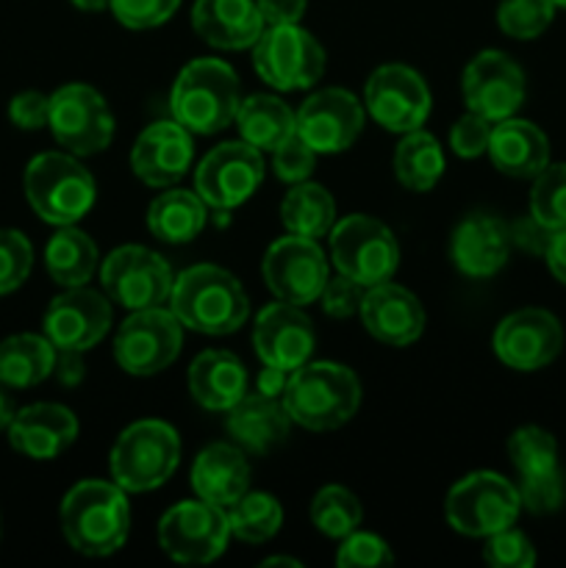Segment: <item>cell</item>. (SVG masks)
Segmentation results:
<instances>
[{
  "label": "cell",
  "mask_w": 566,
  "mask_h": 568,
  "mask_svg": "<svg viewBox=\"0 0 566 568\" xmlns=\"http://www.w3.org/2000/svg\"><path fill=\"white\" fill-rule=\"evenodd\" d=\"M170 311L189 331L228 336L247 322L250 300L231 272L214 264H198L183 270L172 283Z\"/></svg>",
  "instance_id": "1"
},
{
  "label": "cell",
  "mask_w": 566,
  "mask_h": 568,
  "mask_svg": "<svg viewBox=\"0 0 566 568\" xmlns=\"http://www.w3.org/2000/svg\"><path fill=\"white\" fill-rule=\"evenodd\" d=\"M59 516L67 544L87 558L114 555L131 532V508L117 483L81 480L61 499Z\"/></svg>",
  "instance_id": "2"
},
{
  "label": "cell",
  "mask_w": 566,
  "mask_h": 568,
  "mask_svg": "<svg viewBox=\"0 0 566 568\" xmlns=\"http://www.w3.org/2000/svg\"><path fill=\"white\" fill-rule=\"evenodd\" d=\"M283 405L294 425L305 430H336L347 425L361 405V383L353 369L331 361L309 364L289 375Z\"/></svg>",
  "instance_id": "3"
},
{
  "label": "cell",
  "mask_w": 566,
  "mask_h": 568,
  "mask_svg": "<svg viewBox=\"0 0 566 568\" xmlns=\"http://www.w3.org/2000/svg\"><path fill=\"white\" fill-rule=\"evenodd\" d=\"M239 78L231 64L220 59H194L172 87V116L189 133L211 136L236 120Z\"/></svg>",
  "instance_id": "4"
},
{
  "label": "cell",
  "mask_w": 566,
  "mask_h": 568,
  "mask_svg": "<svg viewBox=\"0 0 566 568\" xmlns=\"http://www.w3.org/2000/svg\"><path fill=\"white\" fill-rule=\"evenodd\" d=\"M111 480L125 494H144L164 486L181 464V438L161 419L133 422L111 447Z\"/></svg>",
  "instance_id": "5"
},
{
  "label": "cell",
  "mask_w": 566,
  "mask_h": 568,
  "mask_svg": "<svg viewBox=\"0 0 566 568\" xmlns=\"http://www.w3.org/2000/svg\"><path fill=\"white\" fill-rule=\"evenodd\" d=\"M26 197L50 225H75L92 211L98 186L81 161L67 153H39L26 166Z\"/></svg>",
  "instance_id": "6"
},
{
  "label": "cell",
  "mask_w": 566,
  "mask_h": 568,
  "mask_svg": "<svg viewBox=\"0 0 566 568\" xmlns=\"http://www.w3.org/2000/svg\"><path fill=\"white\" fill-rule=\"evenodd\" d=\"M519 514V491L497 471H472L449 488L444 503L449 527L469 538H488L505 527H514Z\"/></svg>",
  "instance_id": "7"
},
{
  "label": "cell",
  "mask_w": 566,
  "mask_h": 568,
  "mask_svg": "<svg viewBox=\"0 0 566 568\" xmlns=\"http://www.w3.org/2000/svg\"><path fill=\"white\" fill-rule=\"evenodd\" d=\"M331 258L338 275L370 288L392 281L400 264V247L381 220L350 214L331 227Z\"/></svg>",
  "instance_id": "8"
},
{
  "label": "cell",
  "mask_w": 566,
  "mask_h": 568,
  "mask_svg": "<svg viewBox=\"0 0 566 568\" xmlns=\"http://www.w3.org/2000/svg\"><path fill=\"white\" fill-rule=\"evenodd\" d=\"M253 67L277 92L311 89L325 72V50L297 22L266 26L253 44Z\"/></svg>",
  "instance_id": "9"
},
{
  "label": "cell",
  "mask_w": 566,
  "mask_h": 568,
  "mask_svg": "<svg viewBox=\"0 0 566 568\" xmlns=\"http://www.w3.org/2000/svg\"><path fill=\"white\" fill-rule=\"evenodd\" d=\"M183 347V325L170 308L133 311L114 338V358L122 372L150 377L164 372Z\"/></svg>",
  "instance_id": "10"
},
{
  "label": "cell",
  "mask_w": 566,
  "mask_h": 568,
  "mask_svg": "<svg viewBox=\"0 0 566 568\" xmlns=\"http://www.w3.org/2000/svg\"><path fill=\"white\" fill-rule=\"evenodd\" d=\"M231 541L228 510L198 497L178 503L159 521V544L175 564H211Z\"/></svg>",
  "instance_id": "11"
},
{
  "label": "cell",
  "mask_w": 566,
  "mask_h": 568,
  "mask_svg": "<svg viewBox=\"0 0 566 568\" xmlns=\"http://www.w3.org/2000/svg\"><path fill=\"white\" fill-rule=\"evenodd\" d=\"M100 283L111 303L128 311L164 305L172 294V270L159 253L139 244H125L105 255Z\"/></svg>",
  "instance_id": "12"
},
{
  "label": "cell",
  "mask_w": 566,
  "mask_h": 568,
  "mask_svg": "<svg viewBox=\"0 0 566 568\" xmlns=\"http://www.w3.org/2000/svg\"><path fill=\"white\" fill-rule=\"evenodd\" d=\"M50 131L72 155H94L114 139V116L98 89L67 83L50 94Z\"/></svg>",
  "instance_id": "13"
},
{
  "label": "cell",
  "mask_w": 566,
  "mask_h": 568,
  "mask_svg": "<svg viewBox=\"0 0 566 568\" xmlns=\"http://www.w3.org/2000/svg\"><path fill=\"white\" fill-rule=\"evenodd\" d=\"M261 275L281 303L303 308V305L316 303L325 288L327 258L316 239L289 233L270 244L264 261H261Z\"/></svg>",
  "instance_id": "14"
},
{
  "label": "cell",
  "mask_w": 566,
  "mask_h": 568,
  "mask_svg": "<svg viewBox=\"0 0 566 568\" xmlns=\"http://www.w3.org/2000/svg\"><path fill=\"white\" fill-rule=\"evenodd\" d=\"M264 181V159L261 150L242 142H222L194 170V192L211 209H236L253 197Z\"/></svg>",
  "instance_id": "15"
},
{
  "label": "cell",
  "mask_w": 566,
  "mask_h": 568,
  "mask_svg": "<svg viewBox=\"0 0 566 568\" xmlns=\"http://www.w3.org/2000/svg\"><path fill=\"white\" fill-rule=\"evenodd\" d=\"M364 105L386 131L411 133L420 131L431 116V89L411 67L383 64L366 81Z\"/></svg>",
  "instance_id": "16"
},
{
  "label": "cell",
  "mask_w": 566,
  "mask_h": 568,
  "mask_svg": "<svg viewBox=\"0 0 566 568\" xmlns=\"http://www.w3.org/2000/svg\"><path fill=\"white\" fill-rule=\"evenodd\" d=\"M461 89L469 111L488 122L508 120L525 103V72L503 50H483L466 64Z\"/></svg>",
  "instance_id": "17"
},
{
  "label": "cell",
  "mask_w": 566,
  "mask_h": 568,
  "mask_svg": "<svg viewBox=\"0 0 566 568\" xmlns=\"http://www.w3.org/2000/svg\"><path fill=\"white\" fill-rule=\"evenodd\" d=\"M494 355L508 369L536 372L553 364L564 349V327L549 311L522 308L505 316L494 331Z\"/></svg>",
  "instance_id": "18"
},
{
  "label": "cell",
  "mask_w": 566,
  "mask_h": 568,
  "mask_svg": "<svg viewBox=\"0 0 566 568\" xmlns=\"http://www.w3.org/2000/svg\"><path fill=\"white\" fill-rule=\"evenodd\" d=\"M297 136L320 153H344L364 131V105L347 89H322L314 92L294 114Z\"/></svg>",
  "instance_id": "19"
},
{
  "label": "cell",
  "mask_w": 566,
  "mask_h": 568,
  "mask_svg": "<svg viewBox=\"0 0 566 568\" xmlns=\"http://www.w3.org/2000/svg\"><path fill=\"white\" fill-rule=\"evenodd\" d=\"M42 325L55 349L87 353L109 333L111 305L103 294L87 286L67 288L48 305Z\"/></svg>",
  "instance_id": "20"
},
{
  "label": "cell",
  "mask_w": 566,
  "mask_h": 568,
  "mask_svg": "<svg viewBox=\"0 0 566 568\" xmlns=\"http://www.w3.org/2000/svg\"><path fill=\"white\" fill-rule=\"evenodd\" d=\"M314 344V322L303 314L300 305L277 300L255 316L253 347L261 364L294 372L311 358Z\"/></svg>",
  "instance_id": "21"
},
{
  "label": "cell",
  "mask_w": 566,
  "mask_h": 568,
  "mask_svg": "<svg viewBox=\"0 0 566 568\" xmlns=\"http://www.w3.org/2000/svg\"><path fill=\"white\" fill-rule=\"evenodd\" d=\"M192 133L181 122H153L139 133L131 150V166L148 186L164 189L181 181L192 166Z\"/></svg>",
  "instance_id": "22"
},
{
  "label": "cell",
  "mask_w": 566,
  "mask_h": 568,
  "mask_svg": "<svg viewBox=\"0 0 566 568\" xmlns=\"http://www.w3.org/2000/svg\"><path fill=\"white\" fill-rule=\"evenodd\" d=\"M361 322L366 333L388 347H408L425 331V308L408 288L397 283H377L361 300Z\"/></svg>",
  "instance_id": "23"
},
{
  "label": "cell",
  "mask_w": 566,
  "mask_h": 568,
  "mask_svg": "<svg viewBox=\"0 0 566 568\" xmlns=\"http://www.w3.org/2000/svg\"><path fill=\"white\" fill-rule=\"evenodd\" d=\"M6 433L11 447L26 458L53 460L75 444L78 419L64 405L37 403L17 410Z\"/></svg>",
  "instance_id": "24"
},
{
  "label": "cell",
  "mask_w": 566,
  "mask_h": 568,
  "mask_svg": "<svg viewBox=\"0 0 566 568\" xmlns=\"http://www.w3.org/2000/svg\"><path fill=\"white\" fill-rule=\"evenodd\" d=\"M511 253L508 225L492 214H472L453 231L449 258L466 277H492Z\"/></svg>",
  "instance_id": "25"
},
{
  "label": "cell",
  "mask_w": 566,
  "mask_h": 568,
  "mask_svg": "<svg viewBox=\"0 0 566 568\" xmlns=\"http://www.w3.org/2000/svg\"><path fill=\"white\" fill-rule=\"evenodd\" d=\"M192 28L211 48L244 50L259 42L264 17L255 0H194Z\"/></svg>",
  "instance_id": "26"
},
{
  "label": "cell",
  "mask_w": 566,
  "mask_h": 568,
  "mask_svg": "<svg viewBox=\"0 0 566 568\" xmlns=\"http://www.w3.org/2000/svg\"><path fill=\"white\" fill-rule=\"evenodd\" d=\"M486 153L503 175L536 178L549 164V139L533 122L508 116L494 122Z\"/></svg>",
  "instance_id": "27"
},
{
  "label": "cell",
  "mask_w": 566,
  "mask_h": 568,
  "mask_svg": "<svg viewBox=\"0 0 566 568\" xmlns=\"http://www.w3.org/2000/svg\"><path fill=\"white\" fill-rule=\"evenodd\" d=\"M189 392L200 408L228 414L247 394V372L233 353L205 349L189 366Z\"/></svg>",
  "instance_id": "28"
},
{
  "label": "cell",
  "mask_w": 566,
  "mask_h": 568,
  "mask_svg": "<svg viewBox=\"0 0 566 568\" xmlns=\"http://www.w3.org/2000/svg\"><path fill=\"white\" fill-rule=\"evenodd\" d=\"M192 488L205 503L231 508L250 488V464L242 449L231 444H209L194 458Z\"/></svg>",
  "instance_id": "29"
},
{
  "label": "cell",
  "mask_w": 566,
  "mask_h": 568,
  "mask_svg": "<svg viewBox=\"0 0 566 568\" xmlns=\"http://www.w3.org/2000/svg\"><path fill=\"white\" fill-rule=\"evenodd\" d=\"M292 416H289L283 399L264 397V394H244L231 410H228V433L255 455H266L277 444L286 442Z\"/></svg>",
  "instance_id": "30"
},
{
  "label": "cell",
  "mask_w": 566,
  "mask_h": 568,
  "mask_svg": "<svg viewBox=\"0 0 566 568\" xmlns=\"http://www.w3.org/2000/svg\"><path fill=\"white\" fill-rule=\"evenodd\" d=\"M205 220H209V211H205L203 197L186 189L159 194L148 209L150 233L166 244H186L198 239Z\"/></svg>",
  "instance_id": "31"
},
{
  "label": "cell",
  "mask_w": 566,
  "mask_h": 568,
  "mask_svg": "<svg viewBox=\"0 0 566 568\" xmlns=\"http://www.w3.org/2000/svg\"><path fill=\"white\" fill-rule=\"evenodd\" d=\"M239 133L247 144L255 150H277L283 142L297 133V122H294V111L283 103L275 94H253L244 103H239L236 120Z\"/></svg>",
  "instance_id": "32"
},
{
  "label": "cell",
  "mask_w": 566,
  "mask_h": 568,
  "mask_svg": "<svg viewBox=\"0 0 566 568\" xmlns=\"http://www.w3.org/2000/svg\"><path fill=\"white\" fill-rule=\"evenodd\" d=\"M55 347L48 336L17 333L0 342V383L6 388H31L53 375Z\"/></svg>",
  "instance_id": "33"
},
{
  "label": "cell",
  "mask_w": 566,
  "mask_h": 568,
  "mask_svg": "<svg viewBox=\"0 0 566 568\" xmlns=\"http://www.w3.org/2000/svg\"><path fill=\"white\" fill-rule=\"evenodd\" d=\"M98 247L83 231L61 225L44 247V266L59 286H87L98 270Z\"/></svg>",
  "instance_id": "34"
},
{
  "label": "cell",
  "mask_w": 566,
  "mask_h": 568,
  "mask_svg": "<svg viewBox=\"0 0 566 568\" xmlns=\"http://www.w3.org/2000/svg\"><path fill=\"white\" fill-rule=\"evenodd\" d=\"M281 222L294 236L320 239L336 225V203L320 183H294L281 203Z\"/></svg>",
  "instance_id": "35"
},
{
  "label": "cell",
  "mask_w": 566,
  "mask_h": 568,
  "mask_svg": "<svg viewBox=\"0 0 566 568\" xmlns=\"http://www.w3.org/2000/svg\"><path fill=\"white\" fill-rule=\"evenodd\" d=\"M444 172V153L436 136L420 131L405 133L394 150V175L411 192H431Z\"/></svg>",
  "instance_id": "36"
},
{
  "label": "cell",
  "mask_w": 566,
  "mask_h": 568,
  "mask_svg": "<svg viewBox=\"0 0 566 568\" xmlns=\"http://www.w3.org/2000/svg\"><path fill=\"white\" fill-rule=\"evenodd\" d=\"M228 525L231 536L244 544H264L281 530L283 510L272 494L247 491L228 508Z\"/></svg>",
  "instance_id": "37"
},
{
  "label": "cell",
  "mask_w": 566,
  "mask_h": 568,
  "mask_svg": "<svg viewBox=\"0 0 566 568\" xmlns=\"http://www.w3.org/2000/svg\"><path fill=\"white\" fill-rule=\"evenodd\" d=\"M364 510H361L358 497L344 486H325L316 491L311 503V521L325 538L342 541L353 530H358Z\"/></svg>",
  "instance_id": "38"
},
{
  "label": "cell",
  "mask_w": 566,
  "mask_h": 568,
  "mask_svg": "<svg viewBox=\"0 0 566 568\" xmlns=\"http://www.w3.org/2000/svg\"><path fill=\"white\" fill-rule=\"evenodd\" d=\"M508 458L519 477H538L558 469V442L538 425H525L508 438Z\"/></svg>",
  "instance_id": "39"
},
{
  "label": "cell",
  "mask_w": 566,
  "mask_h": 568,
  "mask_svg": "<svg viewBox=\"0 0 566 568\" xmlns=\"http://www.w3.org/2000/svg\"><path fill=\"white\" fill-rule=\"evenodd\" d=\"M530 214L549 231L566 227V164H547L530 189Z\"/></svg>",
  "instance_id": "40"
},
{
  "label": "cell",
  "mask_w": 566,
  "mask_h": 568,
  "mask_svg": "<svg viewBox=\"0 0 566 568\" xmlns=\"http://www.w3.org/2000/svg\"><path fill=\"white\" fill-rule=\"evenodd\" d=\"M555 17L553 0H503L497 9V26L511 39H536Z\"/></svg>",
  "instance_id": "41"
},
{
  "label": "cell",
  "mask_w": 566,
  "mask_h": 568,
  "mask_svg": "<svg viewBox=\"0 0 566 568\" xmlns=\"http://www.w3.org/2000/svg\"><path fill=\"white\" fill-rule=\"evenodd\" d=\"M33 266V247L20 231L0 227V294H11L28 281Z\"/></svg>",
  "instance_id": "42"
},
{
  "label": "cell",
  "mask_w": 566,
  "mask_h": 568,
  "mask_svg": "<svg viewBox=\"0 0 566 568\" xmlns=\"http://www.w3.org/2000/svg\"><path fill=\"white\" fill-rule=\"evenodd\" d=\"M483 560L494 568H530L536 564V549L525 532L516 530V527H505V530L486 538Z\"/></svg>",
  "instance_id": "43"
},
{
  "label": "cell",
  "mask_w": 566,
  "mask_h": 568,
  "mask_svg": "<svg viewBox=\"0 0 566 568\" xmlns=\"http://www.w3.org/2000/svg\"><path fill=\"white\" fill-rule=\"evenodd\" d=\"M522 499V508L530 510L536 516L555 514V510L564 505L566 499V483L560 469L547 471V475L538 477H519V486H516Z\"/></svg>",
  "instance_id": "44"
},
{
  "label": "cell",
  "mask_w": 566,
  "mask_h": 568,
  "mask_svg": "<svg viewBox=\"0 0 566 568\" xmlns=\"http://www.w3.org/2000/svg\"><path fill=\"white\" fill-rule=\"evenodd\" d=\"M336 564L342 568H370L394 564V552L381 536L353 530L342 538V547L336 552Z\"/></svg>",
  "instance_id": "45"
},
{
  "label": "cell",
  "mask_w": 566,
  "mask_h": 568,
  "mask_svg": "<svg viewBox=\"0 0 566 568\" xmlns=\"http://www.w3.org/2000/svg\"><path fill=\"white\" fill-rule=\"evenodd\" d=\"M181 0H111V11L117 20L131 31L159 28L178 11Z\"/></svg>",
  "instance_id": "46"
},
{
  "label": "cell",
  "mask_w": 566,
  "mask_h": 568,
  "mask_svg": "<svg viewBox=\"0 0 566 568\" xmlns=\"http://www.w3.org/2000/svg\"><path fill=\"white\" fill-rule=\"evenodd\" d=\"M316 153L303 142V139L294 133L289 142H283L281 148L272 150V170H275L277 181L283 183H303L309 181V175L314 172Z\"/></svg>",
  "instance_id": "47"
},
{
  "label": "cell",
  "mask_w": 566,
  "mask_h": 568,
  "mask_svg": "<svg viewBox=\"0 0 566 568\" xmlns=\"http://www.w3.org/2000/svg\"><path fill=\"white\" fill-rule=\"evenodd\" d=\"M492 128L494 122H488L486 116L469 111V114L461 116L453 125V131H449V148H453V153L461 155V159H477V155H483L488 150Z\"/></svg>",
  "instance_id": "48"
},
{
  "label": "cell",
  "mask_w": 566,
  "mask_h": 568,
  "mask_svg": "<svg viewBox=\"0 0 566 568\" xmlns=\"http://www.w3.org/2000/svg\"><path fill=\"white\" fill-rule=\"evenodd\" d=\"M366 288L361 283L350 281L347 275L338 277H327L325 288L320 294L322 311L333 320H347V316L358 314L361 311V300H364Z\"/></svg>",
  "instance_id": "49"
},
{
  "label": "cell",
  "mask_w": 566,
  "mask_h": 568,
  "mask_svg": "<svg viewBox=\"0 0 566 568\" xmlns=\"http://www.w3.org/2000/svg\"><path fill=\"white\" fill-rule=\"evenodd\" d=\"M9 120L20 131H39L50 120V98L42 92H33V89L14 94L9 103Z\"/></svg>",
  "instance_id": "50"
},
{
  "label": "cell",
  "mask_w": 566,
  "mask_h": 568,
  "mask_svg": "<svg viewBox=\"0 0 566 568\" xmlns=\"http://www.w3.org/2000/svg\"><path fill=\"white\" fill-rule=\"evenodd\" d=\"M508 236H511V244H516L519 250H525V253L530 255H547V247L549 242H553L555 231H549L547 225H542V222L536 220L533 214L522 216V220H516L514 225H508Z\"/></svg>",
  "instance_id": "51"
},
{
  "label": "cell",
  "mask_w": 566,
  "mask_h": 568,
  "mask_svg": "<svg viewBox=\"0 0 566 568\" xmlns=\"http://www.w3.org/2000/svg\"><path fill=\"white\" fill-rule=\"evenodd\" d=\"M264 26H289V22H300L305 14L309 0H255Z\"/></svg>",
  "instance_id": "52"
},
{
  "label": "cell",
  "mask_w": 566,
  "mask_h": 568,
  "mask_svg": "<svg viewBox=\"0 0 566 568\" xmlns=\"http://www.w3.org/2000/svg\"><path fill=\"white\" fill-rule=\"evenodd\" d=\"M83 353H75V349H55V364L53 375L59 377L61 386H78L83 381Z\"/></svg>",
  "instance_id": "53"
},
{
  "label": "cell",
  "mask_w": 566,
  "mask_h": 568,
  "mask_svg": "<svg viewBox=\"0 0 566 568\" xmlns=\"http://www.w3.org/2000/svg\"><path fill=\"white\" fill-rule=\"evenodd\" d=\"M289 375H292V372L264 364L259 381H255V392L264 394V397H272V399H283V392H286V386H289Z\"/></svg>",
  "instance_id": "54"
},
{
  "label": "cell",
  "mask_w": 566,
  "mask_h": 568,
  "mask_svg": "<svg viewBox=\"0 0 566 568\" xmlns=\"http://www.w3.org/2000/svg\"><path fill=\"white\" fill-rule=\"evenodd\" d=\"M544 261H547V266H549V272L555 275V281L564 283V286H566V227H564V231H555V236H553V242H549Z\"/></svg>",
  "instance_id": "55"
},
{
  "label": "cell",
  "mask_w": 566,
  "mask_h": 568,
  "mask_svg": "<svg viewBox=\"0 0 566 568\" xmlns=\"http://www.w3.org/2000/svg\"><path fill=\"white\" fill-rule=\"evenodd\" d=\"M3 383H0V430H6V427L11 425V419H14V403H11V397L9 394L3 392Z\"/></svg>",
  "instance_id": "56"
},
{
  "label": "cell",
  "mask_w": 566,
  "mask_h": 568,
  "mask_svg": "<svg viewBox=\"0 0 566 568\" xmlns=\"http://www.w3.org/2000/svg\"><path fill=\"white\" fill-rule=\"evenodd\" d=\"M72 6L81 11H103L111 9V0H72Z\"/></svg>",
  "instance_id": "57"
},
{
  "label": "cell",
  "mask_w": 566,
  "mask_h": 568,
  "mask_svg": "<svg viewBox=\"0 0 566 568\" xmlns=\"http://www.w3.org/2000/svg\"><path fill=\"white\" fill-rule=\"evenodd\" d=\"M275 564H283V566H300V560L281 558V555H277V558H266V560H264V566H275Z\"/></svg>",
  "instance_id": "58"
},
{
  "label": "cell",
  "mask_w": 566,
  "mask_h": 568,
  "mask_svg": "<svg viewBox=\"0 0 566 568\" xmlns=\"http://www.w3.org/2000/svg\"><path fill=\"white\" fill-rule=\"evenodd\" d=\"M555 9H566V0H553Z\"/></svg>",
  "instance_id": "59"
}]
</instances>
